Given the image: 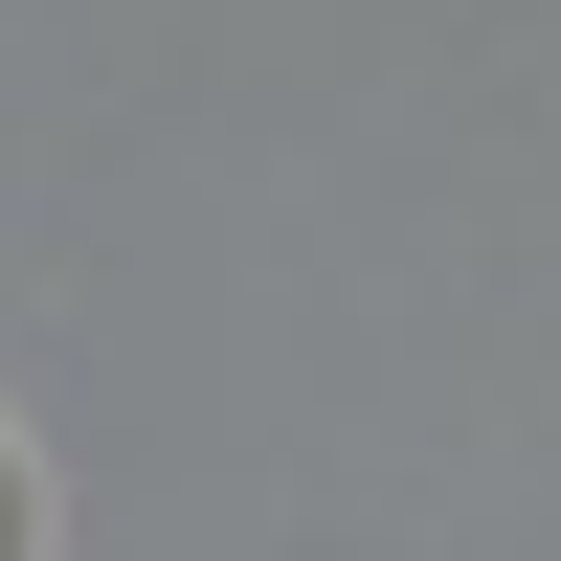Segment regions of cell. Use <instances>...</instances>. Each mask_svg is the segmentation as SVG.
Segmentation results:
<instances>
[{"label":"cell","instance_id":"6da1fadb","mask_svg":"<svg viewBox=\"0 0 561 561\" xmlns=\"http://www.w3.org/2000/svg\"><path fill=\"white\" fill-rule=\"evenodd\" d=\"M0 561H23V472H0Z\"/></svg>","mask_w":561,"mask_h":561}]
</instances>
